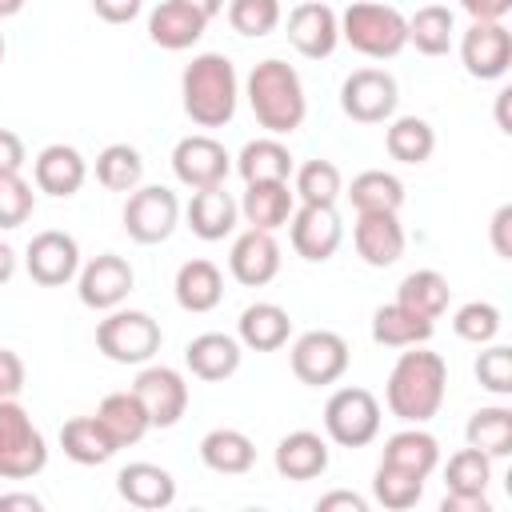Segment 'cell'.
I'll list each match as a JSON object with an SVG mask.
<instances>
[{
	"mask_svg": "<svg viewBox=\"0 0 512 512\" xmlns=\"http://www.w3.org/2000/svg\"><path fill=\"white\" fill-rule=\"evenodd\" d=\"M448 392V364L440 352H428L424 344H412L408 352L396 356L388 384H384V404L396 420L404 424H428Z\"/></svg>",
	"mask_w": 512,
	"mask_h": 512,
	"instance_id": "1",
	"label": "cell"
},
{
	"mask_svg": "<svg viewBox=\"0 0 512 512\" xmlns=\"http://www.w3.org/2000/svg\"><path fill=\"white\" fill-rule=\"evenodd\" d=\"M244 96L252 104L256 124L268 136H292L304 124V116H308V96H304L300 72L288 60H276V56L252 64Z\"/></svg>",
	"mask_w": 512,
	"mask_h": 512,
	"instance_id": "2",
	"label": "cell"
},
{
	"mask_svg": "<svg viewBox=\"0 0 512 512\" xmlns=\"http://www.w3.org/2000/svg\"><path fill=\"white\" fill-rule=\"evenodd\" d=\"M180 96H184V112L192 124L224 128L236 116V100H240V80H236L232 60L224 52L192 56V64L180 76Z\"/></svg>",
	"mask_w": 512,
	"mask_h": 512,
	"instance_id": "3",
	"label": "cell"
},
{
	"mask_svg": "<svg viewBox=\"0 0 512 512\" xmlns=\"http://www.w3.org/2000/svg\"><path fill=\"white\" fill-rule=\"evenodd\" d=\"M340 40L368 60H392L408 44V16L380 0H352L340 16Z\"/></svg>",
	"mask_w": 512,
	"mask_h": 512,
	"instance_id": "4",
	"label": "cell"
},
{
	"mask_svg": "<svg viewBox=\"0 0 512 512\" xmlns=\"http://www.w3.org/2000/svg\"><path fill=\"white\" fill-rule=\"evenodd\" d=\"M160 324L140 308H112L96 324V348L112 364H148L160 352Z\"/></svg>",
	"mask_w": 512,
	"mask_h": 512,
	"instance_id": "5",
	"label": "cell"
},
{
	"mask_svg": "<svg viewBox=\"0 0 512 512\" xmlns=\"http://www.w3.org/2000/svg\"><path fill=\"white\" fill-rule=\"evenodd\" d=\"M48 464V444L16 400H0V480H32Z\"/></svg>",
	"mask_w": 512,
	"mask_h": 512,
	"instance_id": "6",
	"label": "cell"
},
{
	"mask_svg": "<svg viewBox=\"0 0 512 512\" xmlns=\"http://www.w3.org/2000/svg\"><path fill=\"white\" fill-rule=\"evenodd\" d=\"M324 432L340 448H364L380 436V400L368 388H336L324 404Z\"/></svg>",
	"mask_w": 512,
	"mask_h": 512,
	"instance_id": "7",
	"label": "cell"
},
{
	"mask_svg": "<svg viewBox=\"0 0 512 512\" xmlns=\"http://www.w3.org/2000/svg\"><path fill=\"white\" fill-rule=\"evenodd\" d=\"M180 220V200L164 184H140L124 200V232L136 244H164Z\"/></svg>",
	"mask_w": 512,
	"mask_h": 512,
	"instance_id": "8",
	"label": "cell"
},
{
	"mask_svg": "<svg viewBox=\"0 0 512 512\" xmlns=\"http://www.w3.org/2000/svg\"><path fill=\"white\" fill-rule=\"evenodd\" d=\"M348 360H352L348 340L328 328H312V332L296 336V344H292V372L308 388L336 384L348 372Z\"/></svg>",
	"mask_w": 512,
	"mask_h": 512,
	"instance_id": "9",
	"label": "cell"
},
{
	"mask_svg": "<svg viewBox=\"0 0 512 512\" xmlns=\"http://www.w3.org/2000/svg\"><path fill=\"white\" fill-rule=\"evenodd\" d=\"M396 104H400V88L396 76L384 68H356L340 84V108L356 124H384L392 120Z\"/></svg>",
	"mask_w": 512,
	"mask_h": 512,
	"instance_id": "10",
	"label": "cell"
},
{
	"mask_svg": "<svg viewBox=\"0 0 512 512\" xmlns=\"http://www.w3.org/2000/svg\"><path fill=\"white\" fill-rule=\"evenodd\" d=\"M132 284H136V272H132V264H128L124 256H116V252H100V256H92V260L76 272L80 304L92 308V312H112V308H120V304L128 300Z\"/></svg>",
	"mask_w": 512,
	"mask_h": 512,
	"instance_id": "11",
	"label": "cell"
},
{
	"mask_svg": "<svg viewBox=\"0 0 512 512\" xmlns=\"http://www.w3.org/2000/svg\"><path fill=\"white\" fill-rule=\"evenodd\" d=\"M132 396L140 400V408L148 412L152 428H172L180 424V416L188 412V384L176 368L168 364H148L140 368V376L132 380Z\"/></svg>",
	"mask_w": 512,
	"mask_h": 512,
	"instance_id": "12",
	"label": "cell"
},
{
	"mask_svg": "<svg viewBox=\"0 0 512 512\" xmlns=\"http://www.w3.org/2000/svg\"><path fill=\"white\" fill-rule=\"evenodd\" d=\"M460 64L476 80H500L512 68V32L504 20H472L460 36Z\"/></svg>",
	"mask_w": 512,
	"mask_h": 512,
	"instance_id": "13",
	"label": "cell"
},
{
	"mask_svg": "<svg viewBox=\"0 0 512 512\" xmlns=\"http://www.w3.org/2000/svg\"><path fill=\"white\" fill-rule=\"evenodd\" d=\"M288 236H292L296 256H304L308 264L332 260L340 240H344V224L336 216V204H300V208H292Z\"/></svg>",
	"mask_w": 512,
	"mask_h": 512,
	"instance_id": "14",
	"label": "cell"
},
{
	"mask_svg": "<svg viewBox=\"0 0 512 512\" xmlns=\"http://www.w3.org/2000/svg\"><path fill=\"white\" fill-rule=\"evenodd\" d=\"M172 172L184 188H212V184H224L228 172H232V156L220 140L196 132V136H184L176 148H172Z\"/></svg>",
	"mask_w": 512,
	"mask_h": 512,
	"instance_id": "15",
	"label": "cell"
},
{
	"mask_svg": "<svg viewBox=\"0 0 512 512\" xmlns=\"http://www.w3.org/2000/svg\"><path fill=\"white\" fill-rule=\"evenodd\" d=\"M24 268H28V276H32L40 288H60V284H68V280L80 272V244H76V236L60 232V228L36 232V236L28 240V252H24Z\"/></svg>",
	"mask_w": 512,
	"mask_h": 512,
	"instance_id": "16",
	"label": "cell"
},
{
	"mask_svg": "<svg viewBox=\"0 0 512 512\" xmlns=\"http://www.w3.org/2000/svg\"><path fill=\"white\" fill-rule=\"evenodd\" d=\"M288 44L308 56V60H324L336 52L340 44V16L320 4V0H304L288 12Z\"/></svg>",
	"mask_w": 512,
	"mask_h": 512,
	"instance_id": "17",
	"label": "cell"
},
{
	"mask_svg": "<svg viewBox=\"0 0 512 512\" xmlns=\"http://www.w3.org/2000/svg\"><path fill=\"white\" fill-rule=\"evenodd\" d=\"M352 244L368 268H392L404 256V224L396 212H356Z\"/></svg>",
	"mask_w": 512,
	"mask_h": 512,
	"instance_id": "18",
	"label": "cell"
},
{
	"mask_svg": "<svg viewBox=\"0 0 512 512\" xmlns=\"http://www.w3.org/2000/svg\"><path fill=\"white\" fill-rule=\"evenodd\" d=\"M228 268L232 276L244 284V288H264L276 280L280 272V244L272 232H260V228H248L236 236L232 252H228Z\"/></svg>",
	"mask_w": 512,
	"mask_h": 512,
	"instance_id": "19",
	"label": "cell"
},
{
	"mask_svg": "<svg viewBox=\"0 0 512 512\" xmlns=\"http://www.w3.org/2000/svg\"><path fill=\"white\" fill-rule=\"evenodd\" d=\"M32 180H36L40 192H48V196H56V200H68V196H76V192L84 188V180H88V160H84L72 144H48V148H40L36 160H32Z\"/></svg>",
	"mask_w": 512,
	"mask_h": 512,
	"instance_id": "20",
	"label": "cell"
},
{
	"mask_svg": "<svg viewBox=\"0 0 512 512\" xmlns=\"http://www.w3.org/2000/svg\"><path fill=\"white\" fill-rule=\"evenodd\" d=\"M240 340L236 336H224V332H200L188 340L184 348V364L196 380H208V384H220L228 376H236L240 368Z\"/></svg>",
	"mask_w": 512,
	"mask_h": 512,
	"instance_id": "21",
	"label": "cell"
},
{
	"mask_svg": "<svg viewBox=\"0 0 512 512\" xmlns=\"http://www.w3.org/2000/svg\"><path fill=\"white\" fill-rule=\"evenodd\" d=\"M272 464L284 480H316V476L328 472V440L320 432L296 428L276 444Z\"/></svg>",
	"mask_w": 512,
	"mask_h": 512,
	"instance_id": "22",
	"label": "cell"
},
{
	"mask_svg": "<svg viewBox=\"0 0 512 512\" xmlns=\"http://www.w3.org/2000/svg\"><path fill=\"white\" fill-rule=\"evenodd\" d=\"M116 492H120L132 508L156 512V508H168V504L176 500V480H172L168 468L148 464V460H136V464H124V468H120Z\"/></svg>",
	"mask_w": 512,
	"mask_h": 512,
	"instance_id": "23",
	"label": "cell"
},
{
	"mask_svg": "<svg viewBox=\"0 0 512 512\" xmlns=\"http://www.w3.org/2000/svg\"><path fill=\"white\" fill-rule=\"evenodd\" d=\"M236 216H240V204L232 200V192L224 184L196 188L188 200V228H192V236H200L208 244L224 240L236 228Z\"/></svg>",
	"mask_w": 512,
	"mask_h": 512,
	"instance_id": "24",
	"label": "cell"
},
{
	"mask_svg": "<svg viewBox=\"0 0 512 512\" xmlns=\"http://www.w3.org/2000/svg\"><path fill=\"white\" fill-rule=\"evenodd\" d=\"M380 464H392L400 472H412V476H432L436 464H440V440L432 432H424L420 424H408L400 432H392L384 440V452H380Z\"/></svg>",
	"mask_w": 512,
	"mask_h": 512,
	"instance_id": "25",
	"label": "cell"
},
{
	"mask_svg": "<svg viewBox=\"0 0 512 512\" xmlns=\"http://www.w3.org/2000/svg\"><path fill=\"white\" fill-rule=\"evenodd\" d=\"M204 28H208V20H204L196 8H188L184 0H164V4H156L152 16H148V36H152V44H160L164 52H184V48H192V44L204 36Z\"/></svg>",
	"mask_w": 512,
	"mask_h": 512,
	"instance_id": "26",
	"label": "cell"
},
{
	"mask_svg": "<svg viewBox=\"0 0 512 512\" xmlns=\"http://www.w3.org/2000/svg\"><path fill=\"white\" fill-rule=\"evenodd\" d=\"M236 336H240V344L252 348V352H276V348H284L288 336H292V316H288L280 304H272V300H256V304H248V308L240 312Z\"/></svg>",
	"mask_w": 512,
	"mask_h": 512,
	"instance_id": "27",
	"label": "cell"
},
{
	"mask_svg": "<svg viewBox=\"0 0 512 512\" xmlns=\"http://www.w3.org/2000/svg\"><path fill=\"white\" fill-rule=\"evenodd\" d=\"M296 208V192L288 188V180H272V184H244V200H240V216L248 220V228L260 232H276L288 224Z\"/></svg>",
	"mask_w": 512,
	"mask_h": 512,
	"instance_id": "28",
	"label": "cell"
},
{
	"mask_svg": "<svg viewBox=\"0 0 512 512\" xmlns=\"http://www.w3.org/2000/svg\"><path fill=\"white\" fill-rule=\"evenodd\" d=\"M172 292H176V304L184 312L204 316L224 300V276L212 260H188V264H180Z\"/></svg>",
	"mask_w": 512,
	"mask_h": 512,
	"instance_id": "29",
	"label": "cell"
},
{
	"mask_svg": "<svg viewBox=\"0 0 512 512\" xmlns=\"http://www.w3.org/2000/svg\"><path fill=\"white\" fill-rule=\"evenodd\" d=\"M432 328H436V324H432L428 316L404 308L400 300L380 304V308L372 312V340H376L380 348H412V344H428V340H432Z\"/></svg>",
	"mask_w": 512,
	"mask_h": 512,
	"instance_id": "30",
	"label": "cell"
},
{
	"mask_svg": "<svg viewBox=\"0 0 512 512\" xmlns=\"http://www.w3.org/2000/svg\"><path fill=\"white\" fill-rule=\"evenodd\" d=\"M236 172L244 176V184H272V180H292L296 160H292L288 144H280L276 136H260L240 148Z\"/></svg>",
	"mask_w": 512,
	"mask_h": 512,
	"instance_id": "31",
	"label": "cell"
},
{
	"mask_svg": "<svg viewBox=\"0 0 512 512\" xmlns=\"http://www.w3.org/2000/svg\"><path fill=\"white\" fill-rule=\"evenodd\" d=\"M200 460L220 476H244L256 464V444L240 428H212L200 440Z\"/></svg>",
	"mask_w": 512,
	"mask_h": 512,
	"instance_id": "32",
	"label": "cell"
},
{
	"mask_svg": "<svg viewBox=\"0 0 512 512\" xmlns=\"http://www.w3.org/2000/svg\"><path fill=\"white\" fill-rule=\"evenodd\" d=\"M96 420L104 424V432L112 436L116 448L140 444L144 432L152 428V424H148V412L140 408V400L132 396V388H128V392H108V396L100 400V408H96Z\"/></svg>",
	"mask_w": 512,
	"mask_h": 512,
	"instance_id": "33",
	"label": "cell"
},
{
	"mask_svg": "<svg viewBox=\"0 0 512 512\" xmlns=\"http://www.w3.org/2000/svg\"><path fill=\"white\" fill-rule=\"evenodd\" d=\"M60 448H64V456H68L72 464H84V468L108 464V460L120 452L96 416H76V420H68V424L60 428Z\"/></svg>",
	"mask_w": 512,
	"mask_h": 512,
	"instance_id": "34",
	"label": "cell"
},
{
	"mask_svg": "<svg viewBox=\"0 0 512 512\" xmlns=\"http://www.w3.org/2000/svg\"><path fill=\"white\" fill-rule=\"evenodd\" d=\"M396 300H400L404 308H412V312L436 320V316H444V308H448V300H452V288H448V280H444L436 268H416V272H408V276L400 280Z\"/></svg>",
	"mask_w": 512,
	"mask_h": 512,
	"instance_id": "35",
	"label": "cell"
},
{
	"mask_svg": "<svg viewBox=\"0 0 512 512\" xmlns=\"http://www.w3.org/2000/svg\"><path fill=\"white\" fill-rule=\"evenodd\" d=\"M464 440H468L472 448H480L488 460L508 456V452H512V408H504V404L476 408V412L468 416Z\"/></svg>",
	"mask_w": 512,
	"mask_h": 512,
	"instance_id": "36",
	"label": "cell"
},
{
	"mask_svg": "<svg viewBox=\"0 0 512 512\" xmlns=\"http://www.w3.org/2000/svg\"><path fill=\"white\" fill-rule=\"evenodd\" d=\"M384 148L400 164H424L436 152V132L420 116H396L388 124V132H384Z\"/></svg>",
	"mask_w": 512,
	"mask_h": 512,
	"instance_id": "37",
	"label": "cell"
},
{
	"mask_svg": "<svg viewBox=\"0 0 512 512\" xmlns=\"http://www.w3.org/2000/svg\"><path fill=\"white\" fill-rule=\"evenodd\" d=\"M348 200H352L356 212H400L404 184H400V176H392L384 168H368V172L352 176Z\"/></svg>",
	"mask_w": 512,
	"mask_h": 512,
	"instance_id": "38",
	"label": "cell"
},
{
	"mask_svg": "<svg viewBox=\"0 0 512 512\" xmlns=\"http://www.w3.org/2000/svg\"><path fill=\"white\" fill-rule=\"evenodd\" d=\"M452 32H456V20L444 4H424L408 16V44L424 56H444L452 48Z\"/></svg>",
	"mask_w": 512,
	"mask_h": 512,
	"instance_id": "39",
	"label": "cell"
},
{
	"mask_svg": "<svg viewBox=\"0 0 512 512\" xmlns=\"http://www.w3.org/2000/svg\"><path fill=\"white\" fill-rule=\"evenodd\" d=\"M96 180L108 192H132L144 180V156L132 144H108L96 156Z\"/></svg>",
	"mask_w": 512,
	"mask_h": 512,
	"instance_id": "40",
	"label": "cell"
},
{
	"mask_svg": "<svg viewBox=\"0 0 512 512\" xmlns=\"http://www.w3.org/2000/svg\"><path fill=\"white\" fill-rule=\"evenodd\" d=\"M292 192L300 196V204H336L344 192L340 168L332 160H308L292 172Z\"/></svg>",
	"mask_w": 512,
	"mask_h": 512,
	"instance_id": "41",
	"label": "cell"
},
{
	"mask_svg": "<svg viewBox=\"0 0 512 512\" xmlns=\"http://www.w3.org/2000/svg\"><path fill=\"white\" fill-rule=\"evenodd\" d=\"M372 496H376V504H384L388 512L416 508V504H420V496H424V476L400 472V468H392V464H376Z\"/></svg>",
	"mask_w": 512,
	"mask_h": 512,
	"instance_id": "42",
	"label": "cell"
},
{
	"mask_svg": "<svg viewBox=\"0 0 512 512\" xmlns=\"http://www.w3.org/2000/svg\"><path fill=\"white\" fill-rule=\"evenodd\" d=\"M488 480H492V460L480 448L468 444L456 456H448V468H444L448 492H488Z\"/></svg>",
	"mask_w": 512,
	"mask_h": 512,
	"instance_id": "43",
	"label": "cell"
},
{
	"mask_svg": "<svg viewBox=\"0 0 512 512\" xmlns=\"http://www.w3.org/2000/svg\"><path fill=\"white\" fill-rule=\"evenodd\" d=\"M284 20V8L280 0H228V24L240 32V36H268L276 32Z\"/></svg>",
	"mask_w": 512,
	"mask_h": 512,
	"instance_id": "44",
	"label": "cell"
},
{
	"mask_svg": "<svg viewBox=\"0 0 512 512\" xmlns=\"http://www.w3.org/2000/svg\"><path fill=\"white\" fill-rule=\"evenodd\" d=\"M452 328H456V336H460V340H468V344L484 348V344H492V340H496V332H500V308H496V304H488V300H468V304H460V308H456Z\"/></svg>",
	"mask_w": 512,
	"mask_h": 512,
	"instance_id": "45",
	"label": "cell"
},
{
	"mask_svg": "<svg viewBox=\"0 0 512 512\" xmlns=\"http://www.w3.org/2000/svg\"><path fill=\"white\" fill-rule=\"evenodd\" d=\"M36 208V192L20 172L0 176V228H20Z\"/></svg>",
	"mask_w": 512,
	"mask_h": 512,
	"instance_id": "46",
	"label": "cell"
},
{
	"mask_svg": "<svg viewBox=\"0 0 512 512\" xmlns=\"http://www.w3.org/2000/svg\"><path fill=\"white\" fill-rule=\"evenodd\" d=\"M476 380L492 396H512V348L484 344V352L476 356Z\"/></svg>",
	"mask_w": 512,
	"mask_h": 512,
	"instance_id": "47",
	"label": "cell"
},
{
	"mask_svg": "<svg viewBox=\"0 0 512 512\" xmlns=\"http://www.w3.org/2000/svg\"><path fill=\"white\" fill-rule=\"evenodd\" d=\"M24 388V360L12 348H0V400H16Z\"/></svg>",
	"mask_w": 512,
	"mask_h": 512,
	"instance_id": "48",
	"label": "cell"
},
{
	"mask_svg": "<svg viewBox=\"0 0 512 512\" xmlns=\"http://www.w3.org/2000/svg\"><path fill=\"white\" fill-rule=\"evenodd\" d=\"M488 236H492V248L500 260H512V204H500L492 224H488Z\"/></svg>",
	"mask_w": 512,
	"mask_h": 512,
	"instance_id": "49",
	"label": "cell"
},
{
	"mask_svg": "<svg viewBox=\"0 0 512 512\" xmlns=\"http://www.w3.org/2000/svg\"><path fill=\"white\" fill-rule=\"evenodd\" d=\"M144 0H92V12L108 24H132L140 16Z\"/></svg>",
	"mask_w": 512,
	"mask_h": 512,
	"instance_id": "50",
	"label": "cell"
},
{
	"mask_svg": "<svg viewBox=\"0 0 512 512\" xmlns=\"http://www.w3.org/2000/svg\"><path fill=\"white\" fill-rule=\"evenodd\" d=\"M24 160H28L24 140H20L12 128H0V176L20 172V168H24Z\"/></svg>",
	"mask_w": 512,
	"mask_h": 512,
	"instance_id": "51",
	"label": "cell"
},
{
	"mask_svg": "<svg viewBox=\"0 0 512 512\" xmlns=\"http://www.w3.org/2000/svg\"><path fill=\"white\" fill-rule=\"evenodd\" d=\"M336 508H344V512H368V500L360 492H348V488H336V492H328V496L316 500V512H336Z\"/></svg>",
	"mask_w": 512,
	"mask_h": 512,
	"instance_id": "52",
	"label": "cell"
},
{
	"mask_svg": "<svg viewBox=\"0 0 512 512\" xmlns=\"http://www.w3.org/2000/svg\"><path fill=\"white\" fill-rule=\"evenodd\" d=\"M440 512H492L484 492H444Z\"/></svg>",
	"mask_w": 512,
	"mask_h": 512,
	"instance_id": "53",
	"label": "cell"
},
{
	"mask_svg": "<svg viewBox=\"0 0 512 512\" xmlns=\"http://www.w3.org/2000/svg\"><path fill=\"white\" fill-rule=\"evenodd\" d=\"M460 8L472 20H504L512 12V0H460Z\"/></svg>",
	"mask_w": 512,
	"mask_h": 512,
	"instance_id": "54",
	"label": "cell"
},
{
	"mask_svg": "<svg viewBox=\"0 0 512 512\" xmlns=\"http://www.w3.org/2000/svg\"><path fill=\"white\" fill-rule=\"evenodd\" d=\"M8 508L40 512V496H32V492H8V496H0V512H8Z\"/></svg>",
	"mask_w": 512,
	"mask_h": 512,
	"instance_id": "55",
	"label": "cell"
},
{
	"mask_svg": "<svg viewBox=\"0 0 512 512\" xmlns=\"http://www.w3.org/2000/svg\"><path fill=\"white\" fill-rule=\"evenodd\" d=\"M508 100H512V88H500V92H496V124H500V132H504V136L512 132V120H508Z\"/></svg>",
	"mask_w": 512,
	"mask_h": 512,
	"instance_id": "56",
	"label": "cell"
},
{
	"mask_svg": "<svg viewBox=\"0 0 512 512\" xmlns=\"http://www.w3.org/2000/svg\"><path fill=\"white\" fill-rule=\"evenodd\" d=\"M12 276H16V252H12V244L0 240V284H8Z\"/></svg>",
	"mask_w": 512,
	"mask_h": 512,
	"instance_id": "57",
	"label": "cell"
},
{
	"mask_svg": "<svg viewBox=\"0 0 512 512\" xmlns=\"http://www.w3.org/2000/svg\"><path fill=\"white\" fill-rule=\"evenodd\" d=\"M188 8H196L204 20H212V16H220L224 12V0H184Z\"/></svg>",
	"mask_w": 512,
	"mask_h": 512,
	"instance_id": "58",
	"label": "cell"
},
{
	"mask_svg": "<svg viewBox=\"0 0 512 512\" xmlns=\"http://www.w3.org/2000/svg\"><path fill=\"white\" fill-rule=\"evenodd\" d=\"M24 8V0H0V20H8V16H16Z\"/></svg>",
	"mask_w": 512,
	"mask_h": 512,
	"instance_id": "59",
	"label": "cell"
},
{
	"mask_svg": "<svg viewBox=\"0 0 512 512\" xmlns=\"http://www.w3.org/2000/svg\"><path fill=\"white\" fill-rule=\"evenodd\" d=\"M0 60H4V32H0Z\"/></svg>",
	"mask_w": 512,
	"mask_h": 512,
	"instance_id": "60",
	"label": "cell"
}]
</instances>
